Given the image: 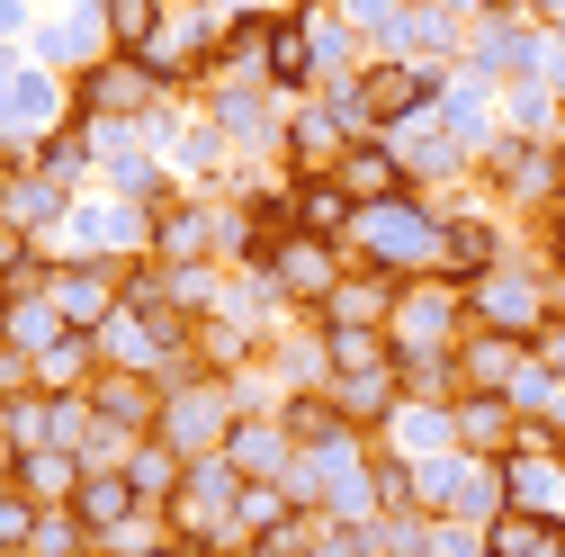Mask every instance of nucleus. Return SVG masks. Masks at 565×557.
<instances>
[{
	"label": "nucleus",
	"mask_w": 565,
	"mask_h": 557,
	"mask_svg": "<svg viewBox=\"0 0 565 557\" xmlns=\"http://www.w3.org/2000/svg\"><path fill=\"white\" fill-rule=\"evenodd\" d=\"M82 548H99L90 530H82V513L63 504V513H36V530H28V557H82Z\"/></svg>",
	"instance_id": "obj_24"
},
{
	"label": "nucleus",
	"mask_w": 565,
	"mask_h": 557,
	"mask_svg": "<svg viewBox=\"0 0 565 557\" xmlns=\"http://www.w3.org/2000/svg\"><path fill=\"white\" fill-rule=\"evenodd\" d=\"M99 557H171V548H99Z\"/></svg>",
	"instance_id": "obj_28"
},
{
	"label": "nucleus",
	"mask_w": 565,
	"mask_h": 557,
	"mask_svg": "<svg viewBox=\"0 0 565 557\" xmlns=\"http://www.w3.org/2000/svg\"><path fill=\"white\" fill-rule=\"evenodd\" d=\"M45 297H54V315L73 324V333H99V324L126 306L117 270H90V261H63V270H45Z\"/></svg>",
	"instance_id": "obj_6"
},
{
	"label": "nucleus",
	"mask_w": 565,
	"mask_h": 557,
	"mask_svg": "<svg viewBox=\"0 0 565 557\" xmlns=\"http://www.w3.org/2000/svg\"><path fill=\"white\" fill-rule=\"evenodd\" d=\"M153 243H162V261H206L216 217H206V207H153Z\"/></svg>",
	"instance_id": "obj_22"
},
{
	"label": "nucleus",
	"mask_w": 565,
	"mask_h": 557,
	"mask_svg": "<svg viewBox=\"0 0 565 557\" xmlns=\"http://www.w3.org/2000/svg\"><path fill=\"white\" fill-rule=\"evenodd\" d=\"M90 404L108 413V423H126V432H162L171 387H162L153 369H99V378H90Z\"/></svg>",
	"instance_id": "obj_7"
},
{
	"label": "nucleus",
	"mask_w": 565,
	"mask_h": 557,
	"mask_svg": "<svg viewBox=\"0 0 565 557\" xmlns=\"http://www.w3.org/2000/svg\"><path fill=\"white\" fill-rule=\"evenodd\" d=\"M467 324H493V333L539 341V278H521L512 261H493L476 288H467Z\"/></svg>",
	"instance_id": "obj_5"
},
{
	"label": "nucleus",
	"mask_w": 565,
	"mask_h": 557,
	"mask_svg": "<svg viewBox=\"0 0 565 557\" xmlns=\"http://www.w3.org/2000/svg\"><path fill=\"white\" fill-rule=\"evenodd\" d=\"M530 341L521 333H493V324H476V333H458V396H512L521 378H530Z\"/></svg>",
	"instance_id": "obj_2"
},
{
	"label": "nucleus",
	"mask_w": 565,
	"mask_h": 557,
	"mask_svg": "<svg viewBox=\"0 0 565 557\" xmlns=\"http://www.w3.org/2000/svg\"><path fill=\"white\" fill-rule=\"evenodd\" d=\"M556 548H565V522L556 513H512L503 504V513L484 522V557H556Z\"/></svg>",
	"instance_id": "obj_16"
},
{
	"label": "nucleus",
	"mask_w": 565,
	"mask_h": 557,
	"mask_svg": "<svg viewBox=\"0 0 565 557\" xmlns=\"http://www.w3.org/2000/svg\"><path fill=\"white\" fill-rule=\"evenodd\" d=\"M449 432L467 459H512L521 450V404L512 396H458L449 404Z\"/></svg>",
	"instance_id": "obj_8"
},
{
	"label": "nucleus",
	"mask_w": 565,
	"mask_h": 557,
	"mask_svg": "<svg viewBox=\"0 0 565 557\" xmlns=\"http://www.w3.org/2000/svg\"><path fill=\"white\" fill-rule=\"evenodd\" d=\"M10 485H19V495H28L36 513H63V504H73L82 485H90V467H82V450H28Z\"/></svg>",
	"instance_id": "obj_12"
},
{
	"label": "nucleus",
	"mask_w": 565,
	"mask_h": 557,
	"mask_svg": "<svg viewBox=\"0 0 565 557\" xmlns=\"http://www.w3.org/2000/svg\"><path fill=\"white\" fill-rule=\"evenodd\" d=\"M73 513H82V530H90L99 548H117V530H126L135 513H145V495L126 485V467H99V476L82 485V495H73Z\"/></svg>",
	"instance_id": "obj_14"
},
{
	"label": "nucleus",
	"mask_w": 565,
	"mask_h": 557,
	"mask_svg": "<svg viewBox=\"0 0 565 557\" xmlns=\"http://www.w3.org/2000/svg\"><path fill=\"white\" fill-rule=\"evenodd\" d=\"M493 180H503L521 207H547V198L565 189V154H547V145H530V135H512V145H493Z\"/></svg>",
	"instance_id": "obj_11"
},
{
	"label": "nucleus",
	"mask_w": 565,
	"mask_h": 557,
	"mask_svg": "<svg viewBox=\"0 0 565 557\" xmlns=\"http://www.w3.org/2000/svg\"><path fill=\"white\" fill-rule=\"evenodd\" d=\"M260 278H269V288L288 297V306H315V315H323V297L341 288L350 270H341V261H332V243H315V234H278V243H269V261H260Z\"/></svg>",
	"instance_id": "obj_1"
},
{
	"label": "nucleus",
	"mask_w": 565,
	"mask_h": 557,
	"mask_svg": "<svg viewBox=\"0 0 565 557\" xmlns=\"http://www.w3.org/2000/svg\"><path fill=\"white\" fill-rule=\"evenodd\" d=\"M323 404L341 413L350 432H377L386 413H404V369H341V378L323 387Z\"/></svg>",
	"instance_id": "obj_9"
},
{
	"label": "nucleus",
	"mask_w": 565,
	"mask_h": 557,
	"mask_svg": "<svg viewBox=\"0 0 565 557\" xmlns=\"http://www.w3.org/2000/svg\"><path fill=\"white\" fill-rule=\"evenodd\" d=\"M36 278H45V270H28V225L0 217V297H10V288H36Z\"/></svg>",
	"instance_id": "obj_25"
},
{
	"label": "nucleus",
	"mask_w": 565,
	"mask_h": 557,
	"mask_svg": "<svg viewBox=\"0 0 565 557\" xmlns=\"http://www.w3.org/2000/svg\"><path fill=\"white\" fill-rule=\"evenodd\" d=\"M556 270H565V225H556Z\"/></svg>",
	"instance_id": "obj_29"
},
{
	"label": "nucleus",
	"mask_w": 565,
	"mask_h": 557,
	"mask_svg": "<svg viewBox=\"0 0 565 557\" xmlns=\"http://www.w3.org/2000/svg\"><path fill=\"white\" fill-rule=\"evenodd\" d=\"M19 459H28L19 450V423H10V404H0V476H19Z\"/></svg>",
	"instance_id": "obj_27"
},
{
	"label": "nucleus",
	"mask_w": 565,
	"mask_h": 557,
	"mask_svg": "<svg viewBox=\"0 0 565 557\" xmlns=\"http://www.w3.org/2000/svg\"><path fill=\"white\" fill-rule=\"evenodd\" d=\"M323 180H341V198H360V217L369 207H395V198H413V171H404V154L386 145V135H360Z\"/></svg>",
	"instance_id": "obj_3"
},
{
	"label": "nucleus",
	"mask_w": 565,
	"mask_h": 557,
	"mask_svg": "<svg viewBox=\"0 0 565 557\" xmlns=\"http://www.w3.org/2000/svg\"><path fill=\"white\" fill-rule=\"evenodd\" d=\"M260 73H269V82H288V91H306V82L323 73V54H315V28H306V10H297V19H269V54H260Z\"/></svg>",
	"instance_id": "obj_18"
},
{
	"label": "nucleus",
	"mask_w": 565,
	"mask_h": 557,
	"mask_svg": "<svg viewBox=\"0 0 565 557\" xmlns=\"http://www.w3.org/2000/svg\"><path fill=\"white\" fill-rule=\"evenodd\" d=\"M126 485H135L145 504H171L180 485H189V459H180L162 432H145V441H135V459H126Z\"/></svg>",
	"instance_id": "obj_19"
},
{
	"label": "nucleus",
	"mask_w": 565,
	"mask_h": 557,
	"mask_svg": "<svg viewBox=\"0 0 565 557\" xmlns=\"http://www.w3.org/2000/svg\"><path fill=\"white\" fill-rule=\"evenodd\" d=\"M162 0H108V54H153Z\"/></svg>",
	"instance_id": "obj_23"
},
{
	"label": "nucleus",
	"mask_w": 565,
	"mask_h": 557,
	"mask_svg": "<svg viewBox=\"0 0 565 557\" xmlns=\"http://www.w3.org/2000/svg\"><path fill=\"white\" fill-rule=\"evenodd\" d=\"M82 557H99V548H82Z\"/></svg>",
	"instance_id": "obj_31"
},
{
	"label": "nucleus",
	"mask_w": 565,
	"mask_h": 557,
	"mask_svg": "<svg viewBox=\"0 0 565 557\" xmlns=\"http://www.w3.org/2000/svg\"><path fill=\"white\" fill-rule=\"evenodd\" d=\"M288 513H297V495H288V476H252L243 495H234V513H225V522H234V530H243V539L260 548V539H269L278 522H288Z\"/></svg>",
	"instance_id": "obj_20"
},
{
	"label": "nucleus",
	"mask_w": 565,
	"mask_h": 557,
	"mask_svg": "<svg viewBox=\"0 0 565 557\" xmlns=\"http://www.w3.org/2000/svg\"><path fill=\"white\" fill-rule=\"evenodd\" d=\"M395 297H404V278H395V270L341 278V288L323 297V324H369V333H395Z\"/></svg>",
	"instance_id": "obj_13"
},
{
	"label": "nucleus",
	"mask_w": 565,
	"mask_h": 557,
	"mask_svg": "<svg viewBox=\"0 0 565 557\" xmlns=\"http://www.w3.org/2000/svg\"><path fill=\"white\" fill-rule=\"evenodd\" d=\"M323 360H332V378H341V369H395V333H369V324H323Z\"/></svg>",
	"instance_id": "obj_21"
},
{
	"label": "nucleus",
	"mask_w": 565,
	"mask_h": 557,
	"mask_svg": "<svg viewBox=\"0 0 565 557\" xmlns=\"http://www.w3.org/2000/svg\"><path fill=\"white\" fill-rule=\"evenodd\" d=\"M288 207H297V234H315V243H341L360 225V198H341V180H297Z\"/></svg>",
	"instance_id": "obj_17"
},
{
	"label": "nucleus",
	"mask_w": 565,
	"mask_h": 557,
	"mask_svg": "<svg viewBox=\"0 0 565 557\" xmlns=\"http://www.w3.org/2000/svg\"><path fill=\"white\" fill-rule=\"evenodd\" d=\"M162 441H171L180 459H216V450L234 441V423H225V387H216V378H189V387L171 396V413H162Z\"/></svg>",
	"instance_id": "obj_4"
},
{
	"label": "nucleus",
	"mask_w": 565,
	"mask_h": 557,
	"mask_svg": "<svg viewBox=\"0 0 565 557\" xmlns=\"http://www.w3.org/2000/svg\"><path fill=\"white\" fill-rule=\"evenodd\" d=\"M73 99H82V126L90 117H135V108L153 99V73L135 54H108V63H90V73L73 82Z\"/></svg>",
	"instance_id": "obj_10"
},
{
	"label": "nucleus",
	"mask_w": 565,
	"mask_h": 557,
	"mask_svg": "<svg viewBox=\"0 0 565 557\" xmlns=\"http://www.w3.org/2000/svg\"><path fill=\"white\" fill-rule=\"evenodd\" d=\"M440 10H476V0H440Z\"/></svg>",
	"instance_id": "obj_30"
},
{
	"label": "nucleus",
	"mask_w": 565,
	"mask_h": 557,
	"mask_svg": "<svg viewBox=\"0 0 565 557\" xmlns=\"http://www.w3.org/2000/svg\"><path fill=\"white\" fill-rule=\"evenodd\" d=\"M45 171L73 180V171H82V135H54V145H45Z\"/></svg>",
	"instance_id": "obj_26"
},
{
	"label": "nucleus",
	"mask_w": 565,
	"mask_h": 557,
	"mask_svg": "<svg viewBox=\"0 0 565 557\" xmlns=\"http://www.w3.org/2000/svg\"><path fill=\"white\" fill-rule=\"evenodd\" d=\"M350 99H360L369 126H386V117H404V108L431 99V73H395V63H369V73L350 82Z\"/></svg>",
	"instance_id": "obj_15"
}]
</instances>
